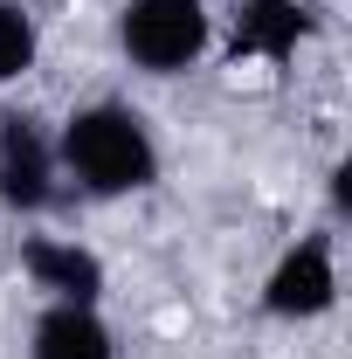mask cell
I'll list each match as a JSON object with an SVG mask.
<instances>
[{
  "instance_id": "1",
  "label": "cell",
  "mask_w": 352,
  "mask_h": 359,
  "mask_svg": "<svg viewBox=\"0 0 352 359\" xmlns=\"http://www.w3.org/2000/svg\"><path fill=\"white\" fill-rule=\"evenodd\" d=\"M55 166L76 180L97 201H118V194H145L159 180V145L152 125L138 118L132 104H83L69 111V125L55 132Z\"/></svg>"
},
{
  "instance_id": "2",
  "label": "cell",
  "mask_w": 352,
  "mask_h": 359,
  "mask_svg": "<svg viewBox=\"0 0 352 359\" xmlns=\"http://www.w3.org/2000/svg\"><path fill=\"white\" fill-rule=\"evenodd\" d=\"M208 0H125L118 14V42L145 76H180L208 55Z\"/></svg>"
},
{
  "instance_id": "3",
  "label": "cell",
  "mask_w": 352,
  "mask_h": 359,
  "mask_svg": "<svg viewBox=\"0 0 352 359\" xmlns=\"http://www.w3.org/2000/svg\"><path fill=\"white\" fill-rule=\"evenodd\" d=\"M55 138L35 111H0V201L14 215H42L55 201Z\"/></svg>"
},
{
  "instance_id": "4",
  "label": "cell",
  "mask_w": 352,
  "mask_h": 359,
  "mask_svg": "<svg viewBox=\"0 0 352 359\" xmlns=\"http://www.w3.org/2000/svg\"><path fill=\"white\" fill-rule=\"evenodd\" d=\"M339 304V263H332V242L325 235H304L297 249H283L276 269L263 283V311L283 318V325H304V318H325Z\"/></svg>"
},
{
  "instance_id": "5",
  "label": "cell",
  "mask_w": 352,
  "mask_h": 359,
  "mask_svg": "<svg viewBox=\"0 0 352 359\" xmlns=\"http://www.w3.org/2000/svg\"><path fill=\"white\" fill-rule=\"evenodd\" d=\"M21 269L28 283L48 290V304H97L104 297V263L83 242H55V235H28L21 242Z\"/></svg>"
},
{
  "instance_id": "6",
  "label": "cell",
  "mask_w": 352,
  "mask_h": 359,
  "mask_svg": "<svg viewBox=\"0 0 352 359\" xmlns=\"http://www.w3.org/2000/svg\"><path fill=\"white\" fill-rule=\"evenodd\" d=\"M304 35H311V7H304V0H235V28H228L235 55L290 62Z\"/></svg>"
},
{
  "instance_id": "7",
  "label": "cell",
  "mask_w": 352,
  "mask_h": 359,
  "mask_svg": "<svg viewBox=\"0 0 352 359\" xmlns=\"http://www.w3.org/2000/svg\"><path fill=\"white\" fill-rule=\"evenodd\" d=\"M28 359H118V339L97 304H48L28 332Z\"/></svg>"
},
{
  "instance_id": "8",
  "label": "cell",
  "mask_w": 352,
  "mask_h": 359,
  "mask_svg": "<svg viewBox=\"0 0 352 359\" xmlns=\"http://www.w3.org/2000/svg\"><path fill=\"white\" fill-rule=\"evenodd\" d=\"M35 55H42L35 14H28L21 0H0V90H7V83H21V76L35 69Z\"/></svg>"
}]
</instances>
